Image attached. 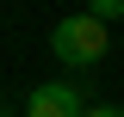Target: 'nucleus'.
I'll return each instance as SVG.
<instances>
[{
  "label": "nucleus",
  "instance_id": "nucleus-1",
  "mask_svg": "<svg viewBox=\"0 0 124 117\" xmlns=\"http://www.w3.org/2000/svg\"><path fill=\"white\" fill-rule=\"evenodd\" d=\"M50 49H56L68 68H93V62L106 56V25L93 13H68V19H56V31H50Z\"/></svg>",
  "mask_w": 124,
  "mask_h": 117
},
{
  "label": "nucleus",
  "instance_id": "nucleus-2",
  "mask_svg": "<svg viewBox=\"0 0 124 117\" xmlns=\"http://www.w3.org/2000/svg\"><path fill=\"white\" fill-rule=\"evenodd\" d=\"M25 117H87V105H81V92L68 80H50V86H37L25 99Z\"/></svg>",
  "mask_w": 124,
  "mask_h": 117
},
{
  "label": "nucleus",
  "instance_id": "nucleus-3",
  "mask_svg": "<svg viewBox=\"0 0 124 117\" xmlns=\"http://www.w3.org/2000/svg\"><path fill=\"white\" fill-rule=\"evenodd\" d=\"M93 19H99V25H118L124 19V0H93Z\"/></svg>",
  "mask_w": 124,
  "mask_h": 117
},
{
  "label": "nucleus",
  "instance_id": "nucleus-4",
  "mask_svg": "<svg viewBox=\"0 0 124 117\" xmlns=\"http://www.w3.org/2000/svg\"><path fill=\"white\" fill-rule=\"evenodd\" d=\"M87 117H124L118 105H87Z\"/></svg>",
  "mask_w": 124,
  "mask_h": 117
}]
</instances>
